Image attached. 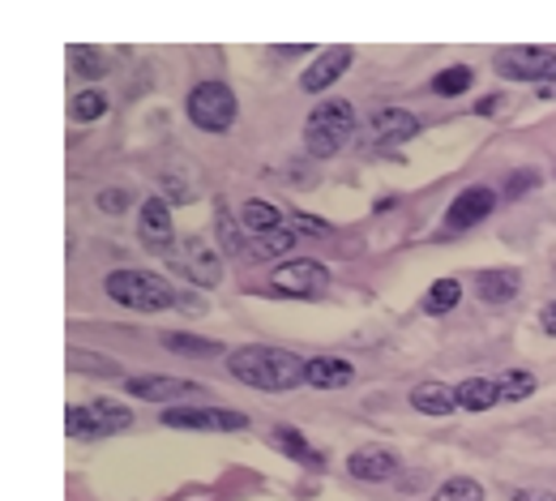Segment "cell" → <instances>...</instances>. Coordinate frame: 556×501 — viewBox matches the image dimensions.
Returning a JSON list of instances; mask_svg holds the SVG:
<instances>
[{
    "mask_svg": "<svg viewBox=\"0 0 556 501\" xmlns=\"http://www.w3.org/2000/svg\"><path fill=\"white\" fill-rule=\"evenodd\" d=\"M227 368L236 381L266 390V394H287L295 386H304V368L308 360H300L287 348H240L227 356Z\"/></svg>",
    "mask_w": 556,
    "mask_h": 501,
    "instance_id": "1",
    "label": "cell"
},
{
    "mask_svg": "<svg viewBox=\"0 0 556 501\" xmlns=\"http://www.w3.org/2000/svg\"><path fill=\"white\" fill-rule=\"evenodd\" d=\"M355 134V108L351 99H326L304 121V150L313 159H334Z\"/></svg>",
    "mask_w": 556,
    "mask_h": 501,
    "instance_id": "2",
    "label": "cell"
},
{
    "mask_svg": "<svg viewBox=\"0 0 556 501\" xmlns=\"http://www.w3.org/2000/svg\"><path fill=\"white\" fill-rule=\"evenodd\" d=\"M103 291H108L116 304L134 309V313H167V309L180 300L176 287L167 284L163 275H146V271H112V275L103 279Z\"/></svg>",
    "mask_w": 556,
    "mask_h": 501,
    "instance_id": "3",
    "label": "cell"
},
{
    "mask_svg": "<svg viewBox=\"0 0 556 501\" xmlns=\"http://www.w3.org/2000/svg\"><path fill=\"white\" fill-rule=\"evenodd\" d=\"M134 425V412L116 399H94V403H73L65 408V433L81 437V441H103L116 437Z\"/></svg>",
    "mask_w": 556,
    "mask_h": 501,
    "instance_id": "4",
    "label": "cell"
},
{
    "mask_svg": "<svg viewBox=\"0 0 556 501\" xmlns=\"http://www.w3.org/2000/svg\"><path fill=\"white\" fill-rule=\"evenodd\" d=\"M492 70L505 82H535L544 99L556 95V52L553 48H501L492 57Z\"/></svg>",
    "mask_w": 556,
    "mask_h": 501,
    "instance_id": "5",
    "label": "cell"
},
{
    "mask_svg": "<svg viewBox=\"0 0 556 501\" xmlns=\"http://www.w3.org/2000/svg\"><path fill=\"white\" fill-rule=\"evenodd\" d=\"M189 121L202 129V134H227L236 125V95L231 86L223 82H198L189 90V103H185Z\"/></svg>",
    "mask_w": 556,
    "mask_h": 501,
    "instance_id": "6",
    "label": "cell"
},
{
    "mask_svg": "<svg viewBox=\"0 0 556 501\" xmlns=\"http://www.w3.org/2000/svg\"><path fill=\"white\" fill-rule=\"evenodd\" d=\"M326 287H330V266L308 262V258H287L270 275V291L287 300H317Z\"/></svg>",
    "mask_w": 556,
    "mask_h": 501,
    "instance_id": "7",
    "label": "cell"
},
{
    "mask_svg": "<svg viewBox=\"0 0 556 501\" xmlns=\"http://www.w3.org/2000/svg\"><path fill=\"white\" fill-rule=\"evenodd\" d=\"M167 262H172L176 275H185L189 284H198V287L223 284V258H218V249H214L210 240H202V236H185L180 249H176Z\"/></svg>",
    "mask_w": 556,
    "mask_h": 501,
    "instance_id": "8",
    "label": "cell"
},
{
    "mask_svg": "<svg viewBox=\"0 0 556 501\" xmlns=\"http://www.w3.org/2000/svg\"><path fill=\"white\" fill-rule=\"evenodd\" d=\"M163 425L198 433H240L249 429V416L236 408H172V412H163Z\"/></svg>",
    "mask_w": 556,
    "mask_h": 501,
    "instance_id": "9",
    "label": "cell"
},
{
    "mask_svg": "<svg viewBox=\"0 0 556 501\" xmlns=\"http://www.w3.org/2000/svg\"><path fill=\"white\" fill-rule=\"evenodd\" d=\"M138 236L146 253L154 258H172L176 253V223H172V206L163 198H146L138 215Z\"/></svg>",
    "mask_w": 556,
    "mask_h": 501,
    "instance_id": "10",
    "label": "cell"
},
{
    "mask_svg": "<svg viewBox=\"0 0 556 501\" xmlns=\"http://www.w3.org/2000/svg\"><path fill=\"white\" fill-rule=\"evenodd\" d=\"M496 189H488V185H471V189H463L454 202H450V211H445V231H471V227H480L492 211H496Z\"/></svg>",
    "mask_w": 556,
    "mask_h": 501,
    "instance_id": "11",
    "label": "cell"
},
{
    "mask_svg": "<svg viewBox=\"0 0 556 501\" xmlns=\"http://www.w3.org/2000/svg\"><path fill=\"white\" fill-rule=\"evenodd\" d=\"M355 65V48L348 43H334V48H326L308 70L300 73V90H308V95H321V90H330L343 73Z\"/></svg>",
    "mask_w": 556,
    "mask_h": 501,
    "instance_id": "12",
    "label": "cell"
},
{
    "mask_svg": "<svg viewBox=\"0 0 556 501\" xmlns=\"http://www.w3.org/2000/svg\"><path fill=\"white\" fill-rule=\"evenodd\" d=\"M348 472L355 480H368V485L394 480V476H399V454H394L390 446H359L348 459Z\"/></svg>",
    "mask_w": 556,
    "mask_h": 501,
    "instance_id": "13",
    "label": "cell"
},
{
    "mask_svg": "<svg viewBox=\"0 0 556 501\" xmlns=\"http://www.w3.org/2000/svg\"><path fill=\"white\" fill-rule=\"evenodd\" d=\"M125 390L134 399H146V403H172V399L193 394V381L167 377V373H138V377H125Z\"/></svg>",
    "mask_w": 556,
    "mask_h": 501,
    "instance_id": "14",
    "label": "cell"
},
{
    "mask_svg": "<svg viewBox=\"0 0 556 501\" xmlns=\"http://www.w3.org/2000/svg\"><path fill=\"white\" fill-rule=\"evenodd\" d=\"M270 441H275L278 454H287V459H295L300 467H308V472H326V454L304 437L300 429H291V425H278L270 433Z\"/></svg>",
    "mask_w": 556,
    "mask_h": 501,
    "instance_id": "15",
    "label": "cell"
},
{
    "mask_svg": "<svg viewBox=\"0 0 556 501\" xmlns=\"http://www.w3.org/2000/svg\"><path fill=\"white\" fill-rule=\"evenodd\" d=\"M416 134H419V121L412 112H403V108H386V112L372 116V138H377V146H403L412 142Z\"/></svg>",
    "mask_w": 556,
    "mask_h": 501,
    "instance_id": "16",
    "label": "cell"
},
{
    "mask_svg": "<svg viewBox=\"0 0 556 501\" xmlns=\"http://www.w3.org/2000/svg\"><path fill=\"white\" fill-rule=\"evenodd\" d=\"M351 377H355V368L339 356H317L304 368V386H313V390H343L351 386Z\"/></svg>",
    "mask_w": 556,
    "mask_h": 501,
    "instance_id": "17",
    "label": "cell"
},
{
    "mask_svg": "<svg viewBox=\"0 0 556 501\" xmlns=\"http://www.w3.org/2000/svg\"><path fill=\"white\" fill-rule=\"evenodd\" d=\"M412 408L424 416H450V412H458V390L445 381H419L412 390Z\"/></svg>",
    "mask_w": 556,
    "mask_h": 501,
    "instance_id": "18",
    "label": "cell"
},
{
    "mask_svg": "<svg viewBox=\"0 0 556 501\" xmlns=\"http://www.w3.org/2000/svg\"><path fill=\"white\" fill-rule=\"evenodd\" d=\"M454 390H458V408L463 412H492L501 403V381L496 377H467Z\"/></svg>",
    "mask_w": 556,
    "mask_h": 501,
    "instance_id": "19",
    "label": "cell"
},
{
    "mask_svg": "<svg viewBox=\"0 0 556 501\" xmlns=\"http://www.w3.org/2000/svg\"><path fill=\"white\" fill-rule=\"evenodd\" d=\"M159 343L172 352V356H189V360H214L223 356V343L218 339H202V335H185V330H163Z\"/></svg>",
    "mask_w": 556,
    "mask_h": 501,
    "instance_id": "20",
    "label": "cell"
},
{
    "mask_svg": "<svg viewBox=\"0 0 556 501\" xmlns=\"http://www.w3.org/2000/svg\"><path fill=\"white\" fill-rule=\"evenodd\" d=\"M287 223V215L278 211L275 202H266V198H249L244 206H240V227L257 240V236H266V231H278Z\"/></svg>",
    "mask_w": 556,
    "mask_h": 501,
    "instance_id": "21",
    "label": "cell"
},
{
    "mask_svg": "<svg viewBox=\"0 0 556 501\" xmlns=\"http://www.w3.org/2000/svg\"><path fill=\"white\" fill-rule=\"evenodd\" d=\"M518 271H484L480 279H476V296L484 300V304H505V300H514L518 296Z\"/></svg>",
    "mask_w": 556,
    "mask_h": 501,
    "instance_id": "22",
    "label": "cell"
},
{
    "mask_svg": "<svg viewBox=\"0 0 556 501\" xmlns=\"http://www.w3.org/2000/svg\"><path fill=\"white\" fill-rule=\"evenodd\" d=\"M458 300H463V284L458 279H437L424 291V313L428 317H445L450 309H458Z\"/></svg>",
    "mask_w": 556,
    "mask_h": 501,
    "instance_id": "23",
    "label": "cell"
},
{
    "mask_svg": "<svg viewBox=\"0 0 556 501\" xmlns=\"http://www.w3.org/2000/svg\"><path fill=\"white\" fill-rule=\"evenodd\" d=\"M496 381H501V403H522L540 386V377L527 368H505V373H496Z\"/></svg>",
    "mask_w": 556,
    "mask_h": 501,
    "instance_id": "24",
    "label": "cell"
},
{
    "mask_svg": "<svg viewBox=\"0 0 556 501\" xmlns=\"http://www.w3.org/2000/svg\"><path fill=\"white\" fill-rule=\"evenodd\" d=\"M295 245H300V231L291 223H282L278 231H266L253 240V258H287Z\"/></svg>",
    "mask_w": 556,
    "mask_h": 501,
    "instance_id": "25",
    "label": "cell"
},
{
    "mask_svg": "<svg viewBox=\"0 0 556 501\" xmlns=\"http://www.w3.org/2000/svg\"><path fill=\"white\" fill-rule=\"evenodd\" d=\"M70 61L77 65L81 77H90V82H99V77H108V52L103 48H90V43H73L70 48Z\"/></svg>",
    "mask_w": 556,
    "mask_h": 501,
    "instance_id": "26",
    "label": "cell"
},
{
    "mask_svg": "<svg viewBox=\"0 0 556 501\" xmlns=\"http://www.w3.org/2000/svg\"><path fill=\"white\" fill-rule=\"evenodd\" d=\"M471 82H476V70H471V65H450V70H441L437 77H432V95L454 99V95L471 90Z\"/></svg>",
    "mask_w": 556,
    "mask_h": 501,
    "instance_id": "27",
    "label": "cell"
},
{
    "mask_svg": "<svg viewBox=\"0 0 556 501\" xmlns=\"http://www.w3.org/2000/svg\"><path fill=\"white\" fill-rule=\"evenodd\" d=\"M70 116L77 125H90V121L108 116V95H103V90H81V95H73Z\"/></svg>",
    "mask_w": 556,
    "mask_h": 501,
    "instance_id": "28",
    "label": "cell"
},
{
    "mask_svg": "<svg viewBox=\"0 0 556 501\" xmlns=\"http://www.w3.org/2000/svg\"><path fill=\"white\" fill-rule=\"evenodd\" d=\"M432 501H484V485L471 476H454L432 493Z\"/></svg>",
    "mask_w": 556,
    "mask_h": 501,
    "instance_id": "29",
    "label": "cell"
},
{
    "mask_svg": "<svg viewBox=\"0 0 556 501\" xmlns=\"http://www.w3.org/2000/svg\"><path fill=\"white\" fill-rule=\"evenodd\" d=\"M287 223H291V227H295L300 236H330V231H334V227H330L326 218L300 215V211H291V215H287Z\"/></svg>",
    "mask_w": 556,
    "mask_h": 501,
    "instance_id": "30",
    "label": "cell"
},
{
    "mask_svg": "<svg viewBox=\"0 0 556 501\" xmlns=\"http://www.w3.org/2000/svg\"><path fill=\"white\" fill-rule=\"evenodd\" d=\"M129 202H134L129 189H103V193H99V211H103V215H125Z\"/></svg>",
    "mask_w": 556,
    "mask_h": 501,
    "instance_id": "31",
    "label": "cell"
},
{
    "mask_svg": "<svg viewBox=\"0 0 556 501\" xmlns=\"http://www.w3.org/2000/svg\"><path fill=\"white\" fill-rule=\"evenodd\" d=\"M535 185H540V176H535V172H518V176H509L505 198H522V193H531Z\"/></svg>",
    "mask_w": 556,
    "mask_h": 501,
    "instance_id": "32",
    "label": "cell"
},
{
    "mask_svg": "<svg viewBox=\"0 0 556 501\" xmlns=\"http://www.w3.org/2000/svg\"><path fill=\"white\" fill-rule=\"evenodd\" d=\"M70 368H99V373H112V364H108V360L77 356V352H70Z\"/></svg>",
    "mask_w": 556,
    "mask_h": 501,
    "instance_id": "33",
    "label": "cell"
},
{
    "mask_svg": "<svg viewBox=\"0 0 556 501\" xmlns=\"http://www.w3.org/2000/svg\"><path fill=\"white\" fill-rule=\"evenodd\" d=\"M540 326H544V335H553L556 339V300H548V304L540 309Z\"/></svg>",
    "mask_w": 556,
    "mask_h": 501,
    "instance_id": "34",
    "label": "cell"
},
{
    "mask_svg": "<svg viewBox=\"0 0 556 501\" xmlns=\"http://www.w3.org/2000/svg\"><path fill=\"white\" fill-rule=\"evenodd\" d=\"M304 52H308L304 43H287V48H275L278 61H295V57H304Z\"/></svg>",
    "mask_w": 556,
    "mask_h": 501,
    "instance_id": "35",
    "label": "cell"
},
{
    "mask_svg": "<svg viewBox=\"0 0 556 501\" xmlns=\"http://www.w3.org/2000/svg\"><path fill=\"white\" fill-rule=\"evenodd\" d=\"M514 501H556L553 493H540V489H527V493H514Z\"/></svg>",
    "mask_w": 556,
    "mask_h": 501,
    "instance_id": "36",
    "label": "cell"
},
{
    "mask_svg": "<svg viewBox=\"0 0 556 501\" xmlns=\"http://www.w3.org/2000/svg\"><path fill=\"white\" fill-rule=\"evenodd\" d=\"M496 103H505V99H496V95H488V99H480V103H476V112H480V116H488V112H496Z\"/></svg>",
    "mask_w": 556,
    "mask_h": 501,
    "instance_id": "37",
    "label": "cell"
}]
</instances>
